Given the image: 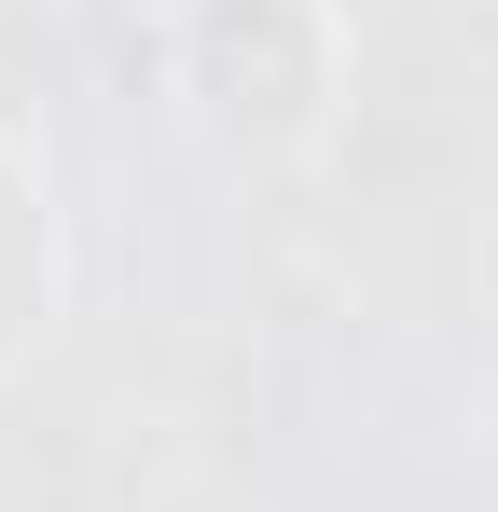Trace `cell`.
Returning <instances> with one entry per match:
<instances>
[{
	"instance_id": "1",
	"label": "cell",
	"mask_w": 498,
	"mask_h": 512,
	"mask_svg": "<svg viewBox=\"0 0 498 512\" xmlns=\"http://www.w3.org/2000/svg\"><path fill=\"white\" fill-rule=\"evenodd\" d=\"M180 97L222 153H305L346 97L332 0H180Z\"/></svg>"
},
{
	"instance_id": "2",
	"label": "cell",
	"mask_w": 498,
	"mask_h": 512,
	"mask_svg": "<svg viewBox=\"0 0 498 512\" xmlns=\"http://www.w3.org/2000/svg\"><path fill=\"white\" fill-rule=\"evenodd\" d=\"M56 319V208H42V167L0 139V374L42 346Z\"/></svg>"
}]
</instances>
